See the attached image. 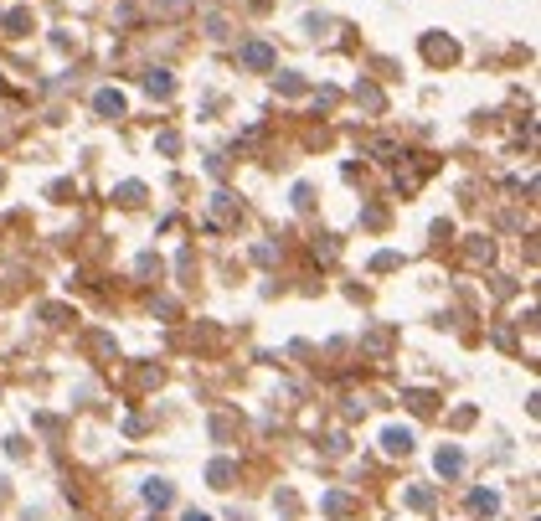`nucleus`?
Masks as SVG:
<instances>
[{
    "label": "nucleus",
    "instance_id": "2",
    "mask_svg": "<svg viewBox=\"0 0 541 521\" xmlns=\"http://www.w3.org/2000/svg\"><path fill=\"white\" fill-rule=\"evenodd\" d=\"M464 470V454L459 449H439V475H459Z\"/></svg>",
    "mask_w": 541,
    "mask_h": 521
},
{
    "label": "nucleus",
    "instance_id": "6",
    "mask_svg": "<svg viewBox=\"0 0 541 521\" xmlns=\"http://www.w3.org/2000/svg\"><path fill=\"white\" fill-rule=\"evenodd\" d=\"M186 521H212V516H201V511H186Z\"/></svg>",
    "mask_w": 541,
    "mask_h": 521
},
{
    "label": "nucleus",
    "instance_id": "5",
    "mask_svg": "<svg viewBox=\"0 0 541 521\" xmlns=\"http://www.w3.org/2000/svg\"><path fill=\"white\" fill-rule=\"evenodd\" d=\"M98 109L103 114H119V109H124V98H119V93H98Z\"/></svg>",
    "mask_w": 541,
    "mask_h": 521
},
{
    "label": "nucleus",
    "instance_id": "3",
    "mask_svg": "<svg viewBox=\"0 0 541 521\" xmlns=\"http://www.w3.org/2000/svg\"><path fill=\"white\" fill-rule=\"evenodd\" d=\"M144 501H150V506H170V485L150 480V485H144Z\"/></svg>",
    "mask_w": 541,
    "mask_h": 521
},
{
    "label": "nucleus",
    "instance_id": "1",
    "mask_svg": "<svg viewBox=\"0 0 541 521\" xmlns=\"http://www.w3.org/2000/svg\"><path fill=\"white\" fill-rule=\"evenodd\" d=\"M381 449L387 454H407L413 449V434H407V428H387V434H381Z\"/></svg>",
    "mask_w": 541,
    "mask_h": 521
},
{
    "label": "nucleus",
    "instance_id": "4",
    "mask_svg": "<svg viewBox=\"0 0 541 521\" xmlns=\"http://www.w3.org/2000/svg\"><path fill=\"white\" fill-rule=\"evenodd\" d=\"M243 57H247V62H253V68H268V62H273V52H268V47H247V52H243Z\"/></svg>",
    "mask_w": 541,
    "mask_h": 521
}]
</instances>
